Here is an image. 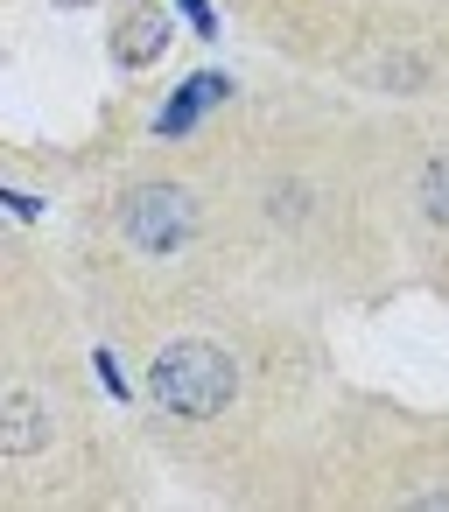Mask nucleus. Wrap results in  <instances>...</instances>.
Masks as SVG:
<instances>
[{
    "label": "nucleus",
    "mask_w": 449,
    "mask_h": 512,
    "mask_svg": "<svg viewBox=\"0 0 449 512\" xmlns=\"http://www.w3.org/2000/svg\"><path fill=\"white\" fill-rule=\"evenodd\" d=\"M176 8H183V15H190V22H197V36H218V15H211V8H204V0H176Z\"/></svg>",
    "instance_id": "obj_7"
},
{
    "label": "nucleus",
    "mask_w": 449,
    "mask_h": 512,
    "mask_svg": "<svg viewBox=\"0 0 449 512\" xmlns=\"http://www.w3.org/2000/svg\"><path fill=\"white\" fill-rule=\"evenodd\" d=\"M43 442H50V407H43V393L15 386L8 400H0V449H8V456H36Z\"/></svg>",
    "instance_id": "obj_3"
},
{
    "label": "nucleus",
    "mask_w": 449,
    "mask_h": 512,
    "mask_svg": "<svg viewBox=\"0 0 449 512\" xmlns=\"http://www.w3.org/2000/svg\"><path fill=\"white\" fill-rule=\"evenodd\" d=\"M421 211H428L435 225H449V162H435V169L421 176Z\"/></svg>",
    "instance_id": "obj_6"
},
{
    "label": "nucleus",
    "mask_w": 449,
    "mask_h": 512,
    "mask_svg": "<svg viewBox=\"0 0 449 512\" xmlns=\"http://www.w3.org/2000/svg\"><path fill=\"white\" fill-rule=\"evenodd\" d=\"M190 225H197V204H190V190H176V183H141V190L120 204V239H127L134 253H155V260L183 253Z\"/></svg>",
    "instance_id": "obj_2"
},
{
    "label": "nucleus",
    "mask_w": 449,
    "mask_h": 512,
    "mask_svg": "<svg viewBox=\"0 0 449 512\" xmlns=\"http://www.w3.org/2000/svg\"><path fill=\"white\" fill-rule=\"evenodd\" d=\"M57 8H92V0H57Z\"/></svg>",
    "instance_id": "obj_9"
},
{
    "label": "nucleus",
    "mask_w": 449,
    "mask_h": 512,
    "mask_svg": "<svg viewBox=\"0 0 449 512\" xmlns=\"http://www.w3.org/2000/svg\"><path fill=\"white\" fill-rule=\"evenodd\" d=\"M99 379H106V393H113V400L127 393V379H120V365H113V351H99Z\"/></svg>",
    "instance_id": "obj_8"
},
{
    "label": "nucleus",
    "mask_w": 449,
    "mask_h": 512,
    "mask_svg": "<svg viewBox=\"0 0 449 512\" xmlns=\"http://www.w3.org/2000/svg\"><path fill=\"white\" fill-rule=\"evenodd\" d=\"M148 393H155L169 414H183V421H211V414L232 407L239 365H232V351H218V344H204V337H183V344H162V351H155Z\"/></svg>",
    "instance_id": "obj_1"
},
{
    "label": "nucleus",
    "mask_w": 449,
    "mask_h": 512,
    "mask_svg": "<svg viewBox=\"0 0 449 512\" xmlns=\"http://www.w3.org/2000/svg\"><path fill=\"white\" fill-rule=\"evenodd\" d=\"M225 92H232V85H225L218 71H197V78H190V85H183V92H176V99L162 106V120H155V134H162V141H176V134H190V127H197V113H204V106H218Z\"/></svg>",
    "instance_id": "obj_5"
},
{
    "label": "nucleus",
    "mask_w": 449,
    "mask_h": 512,
    "mask_svg": "<svg viewBox=\"0 0 449 512\" xmlns=\"http://www.w3.org/2000/svg\"><path fill=\"white\" fill-rule=\"evenodd\" d=\"M162 50H169V15H162V8H134V15H127V29L113 36V57H120L127 71L155 64Z\"/></svg>",
    "instance_id": "obj_4"
}]
</instances>
